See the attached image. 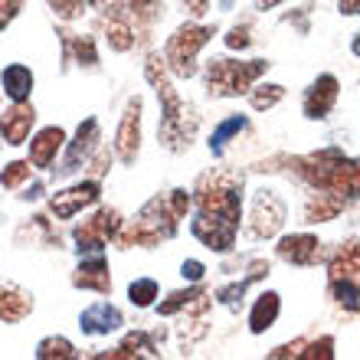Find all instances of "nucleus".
<instances>
[{"mask_svg": "<svg viewBox=\"0 0 360 360\" xmlns=\"http://www.w3.org/2000/svg\"><path fill=\"white\" fill-rule=\"evenodd\" d=\"M285 223V203L275 197L272 190H259L249 213V233L252 239H272Z\"/></svg>", "mask_w": 360, "mask_h": 360, "instance_id": "5", "label": "nucleus"}, {"mask_svg": "<svg viewBox=\"0 0 360 360\" xmlns=\"http://www.w3.org/2000/svg\"><path fill=\"white\" fill-rule=\"evenodd\" d=\"M203 262H197V259H190V262H184V278H190V282H200L203 278Z\"/></svg>", "mask_w": 360, "mask_h": 360, "instance_id": "33", "label": "nucleus"}, {"mask_svg": "<svg viewBox=\"0 0 360 360\" xmlns=\"http://www.w3.org/2000/svg\"><path fill=\"white\" fill-rule=\"evenodd\" d=\"M243 128H246V118H239V115H233V118H226V122L219 124L217 131H213V141H210V148H213V151H223V144H226V138H233V134L236 131H243Z\"/></svg>", "mask_w": 360, "mask_h": 360, "instance_id": "26", "label": "nucleus"}, {"mask_svg": "<svg viewBox=\"0 0 360 360\" xmlns=\"http://www.w3.org/2000/svg\"><path fill=\"white\" fill-rule=\"evenodd\" d=\"M298 357H304V360H328V357H334V341L331 338H321V341H304V347H302V354Z\"/></svg>", "mask_w": 360, "mask_h": 360, "instance_id": "28", "label": "nucleus"}, {"mask_svg": "<svg viewBox=\"0 0 360 360\" xmlns=\"http://www.w3.org/2000/svg\"><path fill=\"white\" fill-rule=\"evenodd\" d=\"M275 4H282V0H256V7H259V10H266V7H275Z\"/></svg>", "mask_w": 360, "mask_h": 360, "instance_id": "37", "label": "nucleus"}, {"mask_svg": "<svg viewBox=\"0 0 360 360\" xmlns=\"http://www.w3.org/2000/svg\"><path fill=\"white\" fill-rule=\"evenodd\" d=\"M328 272H331V282L334 278H354V275H360V243L357 239L344 243V246L334 252Z\"/></svg>", "mask_w": 360, "mask_h": 360, "instance_id": "20", "label": "nucleus"}, {"mask_svg": "<svg viewBox=\"0 0 360 360\" xmlns=\"http://www.w3.org/2000/svg\"><path fill=\"white\" fill-rule=\"evenodd\" d=\"M341 13H347V17L360 13V0H341Z\"/></svg>", "mask_w": 360, "mask_h": 360, "instance_id": "36", "label": "nucleus"}, {"mask_svg": "<svg viewBox=\"0 0 360 360\" xmlns=\"http://www.w3.org/2000/svg\"><path fill=\"white\" fill-rule=\"evenodd\" d=\"M278 256L292 266H314L321 259V243L311 233H295V236H285L278 243Z\"/></svg>", "mask_w": 360, "mask_h": 360, "instance_id": "11", "label": "nucleus"}, {"mask_svg": "<svg viewBox=\"0 0 360 360\" xmlns=\"http://www.w3.org/2000/svg\"><path fill=\"white\" fill-rule=\"evenodd\" d=\"M30 174H33L30 161H13V164H7V167L0 171V184H4L7 190H17L23 180H30Z\"/></svg>", "mask_w": 360, "mask_h": 360, "instance_id": "25", "label": "nucleus"}, {"mask_svg": "<svg viewBox=\"0 0 360 360\" xmlns=\"http://www.w3.org/2000/svg\"><path fill=\"white\" fill-rule=\"evenodd\" d=\"M138 148H141V98H131L118 124V134H115V151L124 164H134Z\"/></svg>", "mask_w": 360, "mask_h": 360, "instance_id": "6", "label": "nucleus"}, {"mask_svg": "<svg viewBox=\"0 0 360 360\" xmlns=\"http://www.w3.org/2000/svg\"><path fill=\"white\" fill-rule=\"evenodd\" d=\"M122 226L124 223H122V217H118V210H98V213L89 217L82 226H76L79 252H86V256H102V246L112 236H118Z\"/></svg>", "mask_w": 360, "mask_h": 360, "instance_id": "4", "label": "nucleus"}, {"mask_svg": "<svg viewBox=\"0 0 360 360\" xmlns=\"http://www.w3.org/2000/svg\"><path fill=\"white\" fill-rule=\"evenodd\" d=\"M63 144H66V131H63V128H56V124L43 128V131L30 141V164L39 167V171H46L49 164L56 161V154L63 151Z\"/></svg>", "mask_w": 360, "mask_h": 360, "instance_id": "12", "label": "nucleus"}, {"mask_svg": "<svg viewBox=\"0 0 360 360\" xmlns=\"http://www.w3.org/2000/svg\"><path fill=\"white\" fill-rule=\"evenodd\" d=\"M219 4H223V7H229V4H233V0H219Z\"/></svg>", "mask_w": 360, "mask_h": 360, "instance_id": "40", "label": "nucleus"}, {"mask_svg": "<svg viewBox=\"0 0 360 360\" xmlns=\"http://www.w3.org/2000/svg\"><path fill=\"white\" fill-rule=\"evenodd\" d=\"M95 200H98V180H86V184H76L69 190H59L56 197L49 200V207L59 219H72L79 210L92 207Z\"/></svg>", "mask_w": 360, "mask_h": 360, "instance_id": "8", "label": "nucleus"}, {"mask_svg": "<svg viewBox=\"0 0 360 360\" xmlns=\"http://www.w3.org/2000/svg\"><path fill=\"white\" fill-rule=\"evenodd\" d=\"M72 285L76 288H92V292L108 295L112 292V275H108V262L102 256H89L82 266L72 275Z\"/></svg>", "mask_w": 360, "mask_h": 360, "instance_id": "15", "label": "nucleus"}, {"mask_svg": "<svg viewBox=\"0 0 360 360\" xmlns=\"http://www.w3.org/2000/svg\"><path fill=\"white\" fill-rule=\"evenodd\" d=\"M122 324H124L122 311L108 302H95L92 308H86L82 318H79V328L86 334H108V331H118Z\"/></svg>", "mask_w": 360, "mask_h": 360, "instance_id": "13", "label": "nucleus"}, {"mask_svg": "<svg viewBox=\"0 0 360 360\" xmlns=\"http://www.w3.org/2000/svg\"><path fill=\"white\" fill-rule=\"evenodd\" d=\"M174 229H177L174 210L167 207L161 197H154L151 203L134 217L131 226H124L122 233H118V243H122V246H131V243H138V246H158L161 239L174 236Z\"/></svg>", "mask_w": 360, "mask_h": 360, "instance_id": "1", "label": "nucleus"}, {"mask_svg": "<svg viewBox=\"0 0 360 360\" xmlns=\"http://www.w3.org/2000/svg\"><path fill=\"white\" fill-rule=\"evenodd\" d=\"M128 4V13L141 23H154V20L164 13V4L161 0H124Z\"/></svg>", "mask_w": 360, "mask_h": 360, "instance_id": "22", "label": "nucleus"}, {"mask_svg": "<svg viewBox=\"0 0 360 360\" xmlns=\"http://www.w3.org/2000/svg\"><path fill=\"white\" fill-rule=\"evenodd\" d=\"M95 148H98V122H95V118H86V122L79 124V131H76V138H72V144H69L66 161H63L59 171L63 174L79 171V164H86L89 154H92Z\"/></svg>", "mask_w": 360, "mask_h": 360, "instance_id": "10", "label": "nucleus"}, {"mask_svg": "<svg viewBox=\"0 0 360 360\" xmlns=\"http://www.w3.org/2000/svg\"><path fill=\"white\" fill-rule=\"evenodd\" d=\"M128 298H131V304H138V308H148V304L158 298V282H154V278H138V282H131V288H128Z\"/></svg>", "mask_w": 360, "mask_h": 360, "instance_id": "24", "label": "nucleus"}, {"mask_svg": "<svg viewBox=\"0 0 360 360\" xmlns=\"http://www.w3.org/2000/svg\"><path fill=\"white\" fill-rule=\"evenodd\" d=\"M344 210V197L334 193V190H324V193H314L308 203H304V223H328Z\"/></svg>", "mask_w": 360, "mask_h": 360, "instance_id": "17", "label": "nucleus"}, {"mask_svg": "<svg viewBox=\"0 0 360 360\" xmlns=\"http://www.w3.org/2000/svg\"><path fill=\"white\" fill-rule=\"evenodd\" d=\"M33 122H37V112H33L27 102H13L10 112L0 115V138H4L10 148H17V144H23L30 138Z\"/></svg>", "mask_w": 360, "mask_h": 360, "instance_id": "9", "label": "nucleus"}, {"mask_svg": "<svg viewBox=\"0 0 360 360\" xmlns=\"http://www.w3.org/2000/svg\"><path fill=\"white\" fill-rule=\"evenodd\" d=\"M262 72H269V63L252 59V63H236V59H213L207 66V92L210 95H239L249 92Z\"/></svg>", "mask_w": 360, "mask_h": 360, "instance_id": "2", "label": "nucleus"}, {"mask_svg": "<svg viewBox=\"0 0 360 360\" xmlns=\"http://www.w3.org/2000/svg\"><path fill=\"white\" fill-rule=\"evenodd\" d=\"M354 53H357V56H360V37L354 39Z\"/></svg>", "mask_w": 360, "mask_h": 360, "instance_id": "39", "label": "nucleus"}, {"mask_svg": "<svg viewBox=\"0 0 360 360\" xmlns=\"http://www.w3.org/2000/svg\"><path fill=\"white\" fill-rule=\"evenodd\" d=\"M213 33H217L213 27H197V23L177 27L174 37L167 39V46H164V63H167V69L177 72V76H193V72H197L193 59H197V53L210 43Z\"/></svg>", "mask_w": 360, "mask_h": 360, "instance_id": "3", "label": "nucleus"}, {"mask_svg": "<svg viewBox=\"0 0 360 360\" xmlns=\"http://www.w3.org/2000/svg\"><path fill=\"white\" fill-rule=\"evenodd\" d=\"M49 4H53V10H56L59 17L72 20V17L82 13V4H86V0H49Z\"/></svg>", "mask_w": 360, "mask_h": 360, "instance_id": "30", "label": "nucleus"}, {"mask_svg": "<svg viewBox=\"0 0 360 360\" xmlns=\"http://www.w3.org/2000/svg\"><path fill=\"white\" fill-rule=\"evenodd\" d=\"M357 288H360V285H357Z\"/></svg>", "mask_w": 360, "mask_h": 360, "instance_id": "41", "label": "nucleus"}, {"mask_svg": "<svg viewBox=\"0 0 360 360\" xmlns=\"http://www.w3.org/2000/svg\"><path fill=\"white\" fill-rule=\"evenodd\" d=\"M20 7H23V0H0V17H13L20 13Z\"/></svg>", "mask_w": 360, "mask_h": 360, "instance_id": "34", "label": "nucleus"}, {"mask_svg": "<svg viewBox=\"0 0 360 360\" xmlns=\"http://www.w3.org/2000/svg\"><path fill=\"white\" fill-rule=\"evenodd\" d=\"M37 357L49 360V357H76V347L66 341V338H46V341L37 344Z\"/></svg>", "mask_w": 360, "mask_h": 360, "instance_id": "23", "label": "nucleus"}, {"mask_svg": "<svg viewBox=\"0 0 360 360\" xmlns=\"http://www.w3.org/2000/svg\"><path fill=\"white\" fill-rule=\"evenodd\" d=\"M278 311H282V302H278V295H275V292L259 295L256 304H252V314H249V328H252V334L269 331V328L275 324V318H278Z\"/></svg>", "mask_w": 360, "mask_h": 360, "instance_id": "19", "label": "nucleus"}, {"mask_svg": "<svg viewBox=\"0 0 360 360\" xmlns=\"http://www.w3.org/2000/svg\"><path fill=\"white\" fill-rule=\"evenodd\" d=\"M89 4H92V7H105V4H108V0H89Z\"/></svg>", "mask_w": 360, "mask_h": 360, "instance_id": "38", "label": "nucleus"}, {"mask_svg": "<svg viewBox=\"0 0 360 360\" xmlns=\"http://www.w3.org/2000/svg\"><path fill=\"white\" fill-rule=\"evenodd\" d=\"M30 311H33V295L17 288L13 282L0 285V321L17 324V321H23Z\"/></svg>", "mask_w": 360, "mask_h": 360, "instance_id": "14", "label": "nucleus"}, {"mask_svg": "<svg viewBox=\"0 0 360 360\" xmlns=\"http://www.w3.org/2000/svg\"><path fill=\"white\" fill-rule=\"evenodd\" d=\"M72 49H76L79 66H98V53H95V43L89 37H76L72 39Z\"/></svg>", "mask_w": 360, "mask_h": 360, "instance_id": "29", "label": "nucleus"}, {"mask_svg": "<svg viewBox=\"0 0 360 360\" xmlns=\"http://www.w3.org/2000/svg\"><path fill=\"white\" fill-rule=\"evenodd\" d=\"M252 39H249V27H233L226 37V46L229 49H246Z\"/></svg>", "mask_w": 360, "mask_h": 360, "instance_id": "31", "label": "nucleus"}, {"mask_svg": "<svg viewBox=\"0 0 360 360\" xmlns=\"http://www.w3.org/2000/svg\"><path fill=\"white\" fill-rule=\"evenodd\" d=\"M108 46L118 49V53H128L134 46V30L128 27V17H112L108 20Z\"/></svg>", "mask_w": 360, "mask_h": 360, "instance_id": "21", "label": "nucleus"}, {"mask_svg": "<svg viewBox=\"0 0 360 360\" xmlns=\"http://www.w3.org/2000/svg\"><path fill=\"white\" fill-rule=\"evenodd\" d=\"M282 95H285V89L282 86H259L256 92H252V108H272L275 102H282Z\"/></svg>", "mask_w": 360, "mask_h": 360, "instance_id": "27", "label": "nucleus"}, {"mask_svg": "<svg viewBox=\"0 0 360 360\" xmlns=\"http://www.w3.org/2000/svg\"><path fill=\"white\" fill-rule=\"evenodd\" d=\"M184 4L190 7V13H193V17H203V13H207V4H210V0H184Z\"/></svg>", "mask_w": 360, "mask_h": 360, "instance_id": "35", "label": "nucleus"}, {"mask_svg": "<svg viewBox=\"0 0 360 360\" xmlns=\"http://www.w3.org/2000/svg\"><path fill=\"white\" fill-rule=\"evenodd\" d=\"M167 207H171L174 217L180 219L190 210V193H187V190H174V193H171V203H167Z\"/></svg>", "mask_w": 360, "mask_h": 360, "instance_id": "32", "label": "nucleus"}, {"mask_svg": "<svg viewBox=\"0 0 360 360\" xmlns=\"http://www.w3.org/2000/svg\"><path fill=\"white\" fill-rule=\"evenodd\" d=\"M0 86L10 95V102H27L30 92H33V72L27 66H20V63H13V66L0 72Z\"/></svg>", "mask_w": 360, "mask_h": 360, "instance_id": "18", "label": "nucleus"}, {"mask_svg": "<svg viewBox=\"0 0 360 360\" xmlns=\"http://www.w3.org/2000/svg\"><path fill=\"white\" fill-rule=\"evenodd\" d=\"M334 102H338V79L321 76L304 95V115L308 118H324L334 108Z\"/></svg>", "mask_w": 360, "mask_h": 360, "instance_id": "16", "label": "nucleus"}, {"mask_svg": "<svg viewBox=\"0 0 360 360\" xmlns=\"http://www.w3.org/2000/svg\"><path fill=\"white\" fill-rule=\"evenodd\" d=\"M236 226L239 223H233V219H226V217L200 213V217L193 219V236H197L203 246L217 249V252H226V249L233 246V239H236Z\"/></svg>", "mask_w": 360, "mask_h": 360, "instance_id": "7", "label": "nucleus"}]
</instances>
